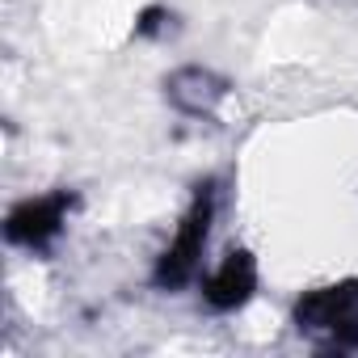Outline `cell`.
Instances as JSON below:
<instances>
[{"label": "cell", "mask_w": 358, "mask_h": 358, "mask_svg": "<svg viewBox=\"0 0 358 358\" xmlns=\"http://www.w3.org/2000/svg\"><path fill=\"white\" fill-rule=\"evenodd\" d=\"M295 329L324 350L358 345V278L316 287L295 303Z\"/></svg>", "instance_id": "1"}, {"label": "cell", "mask_w": 358, "mask_h": 358, "mask_svg": "<svg viewBox=\"0 0 358 358\" xmlns=\"http://www.w3.org/2000/svg\"><path fill=\"white\" fill-rule=\"evenodd\" d=\"M211 215H215V186H199L186 220L177 224V236L169 241V249L160 253L156 270H152V282L160 291H177L186 287L194 274H199V262H203V249H207V232H211Z\"/></svg>", "instance_id": "2"}, {"label": "cell", "mask_w": 358, "mask_h": 358, "mask_svg": "<svg viewBox=\"0 0 358 358\" xmlns=\"http://www.w3.org/2000/svg\"><path fill=\"white\" fill-rule=\"evenodd\" d=\"M68 211H72V194H68V190L47 194V199H26L22 207L9 211L5 236H9L13 245H26V249H47V245L64 232Z\"/></svg>", "instance_id": "3"}, {"label": "cell", "mask_w": 358, "mask_h": 358, "mask_svg": "<svg viewBox=\"0 0 358 358\" xmlns=\"http://www.w3.org/2000/svg\"><path fill=\"white\" fill-rule=\"evenodd\" d=\"M253 291H257V262H253L245 249H232V253L220 262V270L207 278V287H203V295H207V303H211L215 312H236V308H245V303L253 299Z\"/></svg>", "instance_id": "4"}, {"label": "cell", "mask_w": 358, "mask_h": 358, "mask_svg": "<svg viewBox=\"0 0 358 358\" xmlns=\"http://www.w3.org/2000/svg\"><path fill=\"white\" fill-rule=\"evenodd\" d=\"M164 93L182 114H211L224 101L228 85L215 72H207V68H182V72H173L164 80Z\"/></svg>", "instance_id": "5"}, {"label": "cell", "mask_w": 358, "mask_h": 358, "mask_svg": "<svg viewBox=\"0 0 358 358\" xmlns=\"http://www.w3.org/2000/svg\"><path fill=\"white\" fill-rule=\"evenodd\" d=\"M164 17H169V13H164V9H148V13H143V22H139V34H156V30H160V22H164Z\"/></svg>", "instance_id": "6"}]
</instances>
